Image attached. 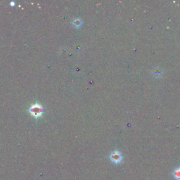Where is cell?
I'll use <instances>...</instances> for the list:
<instances>
[{
    "instance_id": "6da1fadb",
    "label": "cell",
    "mask_w": 180,
    "mask_h": 180,
    "mask_svg": "<svg viewBox=\"0 0 180 180\" xmlns=\"http://www.w3.org/2000/svg\"><path fill=\"white\" fill-rule=\"evenodd\" d=\"M29 111H30V114L35 118H40L43 114V108L39 103H35V104L31 105Z\"/></svg>"
},
{
    "instance_id": "3957f363",
    "label": "cell",
    "mask_w": 180,
    "mask_h": 180,
    "mask_svg": "<svg viewBox=\"0 0 180 180\" xmlns=\"http://www.w3.org/2000/svg\"><path fill=\"white\" fill-rule=\"evenodd\" d=\"M152 75H153V77H155L156 78H161L162 77V76L163 75V72L162 70L160 68H155L152 70L151 71Z\"/></svg>"
},
{
    "instance_id": "7a4b0ae2",
    "label": "cell",
    "mask_w": 180,
    "mask_h": 180,
    "mask_svg": "<svg viewBox=\"0 0 180 180\" xmlns=\"http://www.w3.org/2000/svg\"><path fill=\"white\" fill-rule=\"evenodd\" d=\"M122 159H123V158H122V154L118 150H115L110 155V160L111 161V162L114 163L116 164L120 163L122 161Z\"/></svg>"
},
{
    "instance_id": "5b68a950",
    "label": "cell",
    "mask_w": 180,
    "mask_h": 180,
    "mask_svg": "<svg viewBox=\"0 0 180 180\" xmlns=\"http://www.w3.org/2000/svg\"><path fill=\"white\" fill-rule=\"evenodd\" d=\"M82 24H83V23H82V21L79 18H76V19L73 21V25L75 28H80L82 26Z\"/></svg>"
},
{
    "instance_id": "277c9868",
    "label": "cell",
    "mask_w": 180,
    "mask_h": 180,
    "mask_svg": "<svg viewBox=\"0 0 180 180\" xmlns=\"http://www.w3.org/2000/svg\"><path fill=\"white\" fill-rule=\"evenodd\" d=\"M173 175L176 180H180V167L175 169L173 173Z\"/></svg>"
}]
</instances>
